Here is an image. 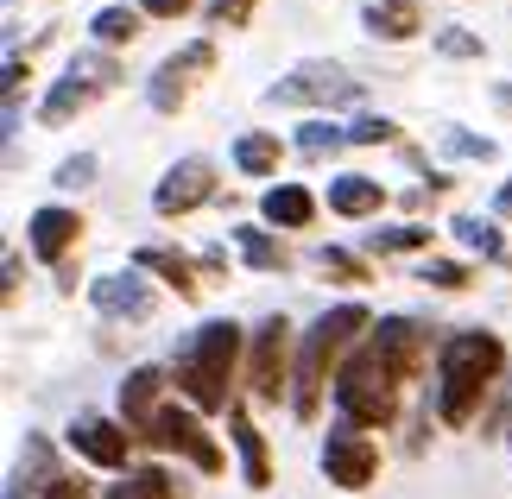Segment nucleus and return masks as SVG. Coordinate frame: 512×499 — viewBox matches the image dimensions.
<instances>
[{
    "mask_svg": "<svg viewBox=\"0 0 512 499\" xmlns=\"http://www.w3.org/2000/svg\"><path fill=\"white\" fill-rule=\"evenodd\" d=\"M373 329H380V323H373L367 304H336V310H323L317 323L298 335V379H291V411H298L304 424H317L323 392H336V373L348 367L354 348H367Z\"/></svg>",
    "mask_w": 512,
    "mask_h": 499,
    "instance_id": "obj_1",
    "label": "nucleus"
},
{
    "mask_svg": "<svg viewBox=\"0 0 512 499\" xmlns=\"http://www.w3.org/2000/svg\"><path fill=\"white\" fill-rule=\"evenodd\" d=\"M506 367V342L494 329H456L437 348V386H430V405L449 430H468L487 405V386Z\"/></svg>",
    "mask_w": 512,
    "mask_h": 499,
    "instance_id": "obj_2",
    "label": "nucleus"
},
{
    "mask_svg": "<svg viewBox=\"0 0 512 499\" xmlns=\"http://www.w3.org/2000/svg\"><path fill=\"white\" fill-rule=\"evenodd\" d=\"M241 348H247V335H241V323H228V316H209V323L177 348L171 379H177V392L190 398V411H209V417L234 411V367H241Z\"/></svg>",
    "mask_w": 512,
    "mask_h": 499,
    "instance_id": "obj_3",
    "label": "nucleus"
},
{
    "mask_svg": "<svg viewBox=\"0 0 512 499\" xmlns=\"http://www.w3.org/2000/svg\"><path fill=\"white\" fill-rule=\"evenodd\" d=\"M392 417H399V379L386 373V361L373 348H354L348 367L336 373V424L386 430Z\"/></svg>",
    "mask_w": 512,
    "mask_h": 499,
    "instance_id": "obj_4",
    "label": "nucleus"
},
{
    "mask_svg": "<svg viewBox=\"0 0 512 499\" xmlns=\"http://www.w3.org/2000/svg\"><path fill=\"white\" fill-rule=\"evenodd\" d=\"M298 335H291L285 316H266L260 335H253V354H247V386H253V405H279L298 379Z\"/></svg>",
    "mask_w": 512,
    "mask_h": 499,
    "instance_id": "obj_5",
    "label": "nucleus"
},
{
    "mask_svg": "<svg viewBox=\"0 0 512 499\" xmlns=\"http://www.w3.org/2000/svg\"><path fill=\"white\" fill-rule=\"evenodd\" d=\"M114 83H121V64H114L108 51H83V57H70V70H64V83H57L45 95V108H38V121L45 127H70L76 114H83L95 95H108Z\"/></svg>",
    "mask_w": 512,
    "mask_h": 499,
    "instance_id": "obj_6",
    "label": "nucleus"
},
{
    "mask_svg": "<svg viewBox=\"0 0 512 499\" xmlns=\"http://www.w3.org/2000/svg\"><path fill=\"white\" fill-rule=\"evenodd\" d=\"M354 95H361V83H354L342 64L310 57V64H298L285 83L266 89V102H272V108H336V102H354Z\"/></svg>",
    "mask_w": 512,
    "mask_h": 499,
    "instance_id": "obj_7",
    "label": "nucleus"
},
{
    "mask_svg": "<svg viewBox=\"0 0 512 499\" xmlns=\"http://www.w3.org/2000/svg\"><path fill=\"white\" fill-rule=\"evenodd\" d=\"M317 462H323V474H329V487H342V493H367V487H373V474H380V443H373L367 430H354V424H329L323 449H317Z\"/></svg>",
    "mask_w": 512,
    "mask_h": 499,
    "instance_id": "obj_8",
    "label": "nucleus"
},
{
    "mask_svg": "<svg viewBox=\"0 0 512 499\" xmlns=\"http://www.w3.org/2000/svg\"><path fill=\"white\" fill-rule=\"evenodd\" d=\"M140 443H152V449H171V455H184V462H190L196 474H222V468H228V455L209 443V430L196 424V411H177V405H165L159 417H152V430L140 436Z\"/></svg>",
    "mask_w": 512,
    "mask_h": 499,
    "instance_id": "obj_9",
    "label": "nucleus"
},
{
    "mask_svg": "<svg viewBox=\"0 0 512 499\" xmlns=\"http://www.w3.org/2000/svg\"><path fill=\"white\" fill-rule=\"evenodd\" d=\"M367 348L386 361V373L399 379V386H411V379L424 373V361H430V329L418 316H380V329L367 335Z\"/></svg>",
    "mask_w": 512,
    "mask_h": 499,
    "instance_id": "obj_10",
    "label": "nucleus"
},
{
    "mask_svg": "<svg viewBox=\"0 0 512 499\" xmlns=\"http://www.w3.org/2000/svg\"><path fill=\"white\" fill-rule=\"evenodd\" d=\"M215 196V165L203 152H190V158H177V165L159 177V190H152V209L165 215V222H177V215H190V209H203Z\"/></svg>",
    "mask_w": 512,
    "mask_h": 499,
    "instance_id": "obj_11",
    "label": "nucleus"
},
{
    "mask_svg": "<svg viewBox=\"0 0 512 499\" xmlns=\"http://www.w3.org/2000/svg\"><path fill=\"white\" fill-rule=\"evenodd\" d=\"M209 70H215V45H209V38H196V45H184L177 57H165V64L152 70L146 102L159 108V114H177V108H184V95H190V83H196V76H209Z\"/></svg>",
    "mask_w": 512,
    "mask_h": 499,
    "instance_id": "obj_12",
    "label": "nucleus"
},
{
    "mask_svg": "<svg viewBox=\"0 0 512 499\" xmlns=\"http://www.w3.org/2000/svg\"><path fill=\"white\" fill-rule=\"evenodd\" d=\"M64 443L83 455V462H95V468H108V474H127V462H133V436L127 424H114V417H76L70 424V436Z\"/></svg>",
    "mask_w": 512,
    "mask_h": 499,
    "instance_id": "obj_13",
    "label": "nucleus"
},
{
    "mask_svg": "<svg viewBox=\"0 0 512 499\" xmlns=\"http://www.w3.org/2000/svg\"><path fill=\"white\" fill-rule=\"evenodd\" d=\"M89 304L102 316H114V323H146V316L159 310V291H152L140 272H108V278L89 285Z\"/></svg>",
    "mask_w": 512,
    "mask_h": 499,
    "instance_id": "obj_14",
    "label": "nucleus"
},
{
    "mask_svg": "<svg viewBox=\"0 0 512 499\" xmlns=\"http://www.w3.org/2000/svg\"><path fill=\"white\" fill-rule=\"evenodd\" d=\"M26 241H32V253L45 259V266H64L76 253V241H83V215L64 209V203H45V209L26 215Z\"/></svg>",
    "mask_w": 512,
    "mask_h": 499,
    "instance_id": "obj_15",
    "label": "nucleus"
},
{
    "mask_svg": "<svg viewBox=\"0 0 512 499\" xmlns=\"http://www.w3.org/2000/svg\"><path fill=\"white\" fill-rule=\"evenodd\" d=\"M159 411H165V367H133L121 386V424L133 436H146Z\"/></svg>",
    "mask_w": 512,
    "mask_h": 499,
    "instance_id": "obj_16",
    "label": "nucleus"
},
{
    "mask_svg": "<svg viewBox=\"0 0 512 499\" xmlns=\"http://www.w3.org/2000/svg\"><path fill=\"white\" fill-rule=\"evenodd\" d=\"M361 26L386 45H411L424 32V0H361Z\"/></svg>",
    "mask_w": 512,
    "mask_h": 499,
    "instance_id": "obj_17",
    "label": "nucleus"
},
{
    "mask_svg": "<svg viewBox=\"0 0 512 499\" xmlns=\"http://www.w3.org/2000/svg\"><path fill=\"white\" fill-rule=\"evenodd\" d=\"M329 209L348 215V222H361V215H380L386 209V184L380 177H361V171H348L329 184Z\"/></svg>",
    "mask_w": 512,
    "mask_h": 499,
    "instance_id": "obj_18",
    "label": "nucleus"
},
{
    "mask_svg": "<svg viewBox=\"0 0 512 499\" xmlns=\"http://www.w3.org/2000/svg\"><path fill=\"white\" fill-rule=\"evenodd\" d=\"M260 215H266L272 228H291V234H298V228L317 222V196H310L304 184H272L260 196Z\"/></svg>",
    "mask_w": 512,
    "mask_h": 499,
    "instance_id": "obj_19",
    "label": "nucleus"
},
{
    "mask_svg": "<svg viewBox=\"0 0 512 499\" xmlns=\"http://www.w3.org/2000/svg\"><path fill=\"white\" fill-rule=\"evenodd\" d=\"M228 430H234V449H241V481L247 487H272V455H266V436L253 430V417L234 405L228 411Z\"/></svg>",
    "mask_w": 512,
    "mask_h": 499,
    "instance_id": "obj_20",
    "label": "nucleus"
},
{
    "mask_svg": "<svg viewBox=\"0 0 512 499\" xmlns=\"http://www.w3.org/2000/svg\"><path fill=\"white\" fill-rule=\"evenodd\" d=\"M133 272H159L165 285H177V297L203 291V266H190L177 247H140V253H133Z\"/></svg>",
    "mask_w": 512,
    "mask_h": 499,
    "instance_id": "obj_21",
    "label": "nucleus"
},
{
    "mask_svg": "<svg viewBox=\"0 0 512 499\" xmlns=\"http://www.w3.org/2000/svg\"><path fill=\"white\" fill-rule=\"evenodd\" d=\"M140 26H146V13L127 7V0H114V7H102V13L89 19V32H95V45H102V51L133 45V38H140Z\"/></svg>",
    "mask_w": 512,
    "mask_h": 499,
    "instance_id": "obj_22",
    "label": "nucleus"
},
{
    "mask_svg": "<svg viewBox=\"0 0 512 499\" xmlns=\"http://www.w3.org/2000/svg\"><path fill=\"white\" fill-rule=\"evenodd\" d=\"M279 158H285L279 133H241L234 139V171L241 177H279Z\"/></svg>",
    "mask_w": 512,
    "mask_h": 499,
    "instance_id": "obj_23",
    "label": "nucleus"
},
{
    "mask_svg": "<svg viewBox=\"0 0 512 499\" xmlns=\"http://www.w3.org/2000/svg\"><path fill=\"white\" fill-rule=\"evenodd\" d=\"M234 247H241V259H247L253 272H285L291 266V253H285L279 234H266V228H253V222L234 228Z\"/></svg>",
    "mask_w": 512,
    "mask_h": 499,
    "instance_id": "obj_24",
    "label": "nucleus"
},
{
    "mask_svg": "<svg viewBox=\"0 0 512 499\" xmlns=\"http://www.w3.org/2000/svg\"><path fill=\"white\" fill-rule=\"evenodd\" d=\"M102 499H184V487H177L165 468H127Z\"/></svg>",
    "mask_w": 512,
    "mask_h": 499,
    "instance_id": "obj_25",
    "label": "nucleus"
},
{
    "mask_svg": "<svg viewBox=\"0 0 512 499\" xmlns=\"http://www.w3.org/2000/svg\"><path fill=\"white\" fill-rule=\"evenodd\" d=\"M456 241L468 253H481V259H494V266H506V241H500V228L494 222H481V215H456Z\"/></svg>",
    "mask_w": 512,
    "mask_h": 499,
    "instance_id": "obj_26",
    "label": "nucleus"
},
{
    "mask_svg": "<svg viewBox=\"0 0 512 499\" xmlns=\"http://www.w3.org/2000/svg\"><path fill=\"white\" fill-rule=\"evenodd\" d=\"M418 247H430V228H418V222H399V228L367 234V253H418Z\"/></svg>",
    "mask_w": 512,
    "mask_h": 499,
    "instance_id": "obj_27",
    "label": "nucleus"
},
{
    "mask_svg": "<svg viewBox=\"0 0 512 499\" xmlns=\"http://www.w3.org/2000/svg\"><path fill=\"white\" fill-rule=\"evenodd\" d=\"M336 146H348V133L336 121H304L298 127V152L304 158H323V152H336Z\"/></svg>",
    "mask_w": 512,
    "mask_h": 499,
    "instance_id": "obj_28",
    "label": "nucleus"
},
{
    "mask_svg": "<svg viewBox=\"0 0 512 499\" xmlns=\"http://www.w3.org/2000/svg\"><path fill=\"white\" fill-rule=\"evenodd\" d=\"M430 45H437L443 57H456V64H468V57H481V32H468V26H443V32H430Z\"/></svg>",
    "mask_w": 512,
    "mask_h": 499,
    "instance_id": "obj_29",
    "label": "nucleus"
},
{
    "mask_svg": "<svg viewBox=\"0 0 512 499\" xmlns=\"http://www.w3.org/2000/svg\"><path fill=\"white\" fill-rule=\"evenodd\" d=\"M51 184L64 190V196L89 190V184H95V152H76V158H64V165H57V177H51Z\"/></svg>",
    "mask_w": 512,
    "mask_h": 499,
    "instance_id": "obj_30",
    "label": "nucleus"
},
{
    "mask_svg": "<svg viewBox=\"0 0 512 499\" xmlns=\"http://www.w3.org/2000/svg\"><path fill=\"white\" fill-rule=\"evenodd\" d=\"M418 278H424V285H437V291H462L468 285V266H456V259H424Z\"/></svg>",
    "mask_w": 512,
    "mask_h": 499,
    "instance_id": "obj_31",
    "label": "nucleus"
},
{
    "mask_svg": "<svg viewBox=\"0 0 512 499\" xmlns=\"http://www.w3.org/2000/svg\"><path fill=\"white\" fill-rule=\"evenodd\" d=\"M386 139H399V127H392L386 114H361V121L348 127V146H386Z\"/></svg>",
    "mask_w": 512,
    "mask_h": 499,
    "instance_id": "obj_32",
    "label": "nucleus"
},
{
    "mask_svg": "<svg viewBox=\"0 0 512 499\" xmlns=\"http://www.w3.org/2000/svg\"><path fill=\"white\" fill-rule=\"evenodd\" d=\"M317 266L336 272V278H348V285H367V266L354 253H342V247H317Z\"/></svg>",
    "mask_w": 512,
    "mask_h": 499,
    "instance_id": "obj_33",
    "label": "nucleus"
},
{
    "mask_svg": "<svg viewBox=\"0 0 512 499\" xmlns=\"http://www.w3.org/2000/svg\"><path fill=\"white\" fill-rule=\"evenodd\" d=\"M443 152H456V158H494V139H475L468 127H443Z\"/></svg>",
    "mask_w": 512,
    "mask_h": 499,
    "instance_id": "obj_34",
    "label": "nucleus"
},
{
    "mask_svg": "<svg viewBox=\"0 0 512 499\" xmlns=\"http://www.w3.org/2000/svg\"><path fill=\"white\" fill-rule=\"evenodd\" d=\"M253 7H260V0H209V26H228V32H241L247 19H253Z\"/></svg>",
    "mask_w": 512,
    "mask_h": 499,
    "instance_id": "obj_35",
    "label": "nucleus"
},
{
    "mask_svg": "<svg viewBox=\"0 0 512 499\" xmlns=\"http://www.w3.org/2000/svg\"><path fill=\"white\" fill-rule=\"evenodd\" d=\"M190 7H196V0H140V13H146V19H184Z\"/></svg>",
    "mask_w": 512,
    "mask_h": 499,
    "instance_id": "obj_36",
    "label": "nucleus"
},
{
    "mask_svg": "<svg viewBox=\"0 0 512 499\" xmlns=\"http://www.w3.org/2000/svg\"><path fill=\"white\" fill-rule=\"evenodd\" d=\"M494 209H500V215H512V177H506V184H500V196H494Z\"/></svg>",
    "mask_w": 512,
    "mask_h": 499,
    "instance_id": "obj_37",
    "label": "nucleus"
}]
</instances>
